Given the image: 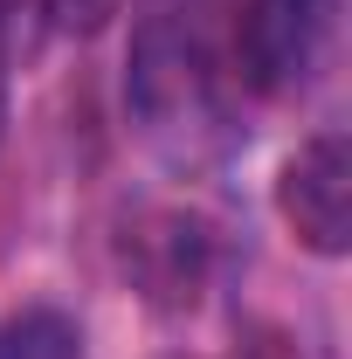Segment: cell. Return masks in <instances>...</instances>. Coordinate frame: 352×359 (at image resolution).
Returning <instances> with one entry per match:
<instances>
[{"label": "cell", "instance_id": "cell-1", "mask_svg": "<svg viewBox=\"0 0 352 359\" xmlns=\"http://www.w3.org/2000/svg\"><path fill=\"white\" fill-rule=\"evenodd\" d=\"M132 104L145 132L159 138L173 159H208L228 138V111H221V83L208 48L187 42L180 28H145L132 55Z\"/></svg>", "mask_w": 352, "mask_h": 359}, {"label": "cell", "instance_id": "cell-2", "mask_svg": "<svg viewBox=\"0 0 352 359\" xmlns=\"http://www.w3.org/2000/svg\"><path fill=\"white\" fill-rule=\"evenodd\" d=\"M276 208L290 235L318 249V256H346L352 242V152L339 132H318L311 145H297L283 159V180H276Z\"/></svg>", "mask_w": 352, "mask_h": 359}, {"label": "cell", "instance_id": "cell-3", "mask_svg": "<svg viewBox=\"0 0 352 359\" xmlns=\"http://www.w3.org/2000/svg\"><path fill=\"white\" fill-rule=\"evenodd\" d=\"M318 7L325 0H256L249 7L242 48H249V76L256 83L297 76V62H304V48H311V28H318Z\"/></svg>", "mask_w": 352, "mask_h": 359}, {"label": "cell", "instance_id": "cell-4", "mask_svg": "<svg viewBox=\"0 0 352 359\" xmlns=\"http://www.w3.org/2000/svg\"><path fill=\"white\" fill-rule=\"evenodd\" d=\"M0 359H83V332L62 311H14L0 318Z\"/></svg>", "mask_w": 352, "mask_h": 359}, {"label": "cell", "instance_id": "cell-5", "mask_svg": "<svg viewBox=\"0 0 352 359\" xmlns=\"http://www.w3.org/2000/svg\"><path fill=\"white\" fill-rule=\"evenodd\" d=\"M118 7H125V0H48V14H55L62 28H83V35H90V28H104Z\"/></svg>", "mask_w": 352, "mask_h": 359}, {"label": "cell", "instance_id": "cell-6", "mask_svg": "<svg viewBox=\"0 0 352 359\" xmlns=\"http://www.w3.org/2000/svg\"><path fill=\"white\" fill-rule=\"evenodd\" d=\"M0 125H7V83H0Z\"/></svg>", "mask_w": 352, "mask_h": 359}]
</instances>
